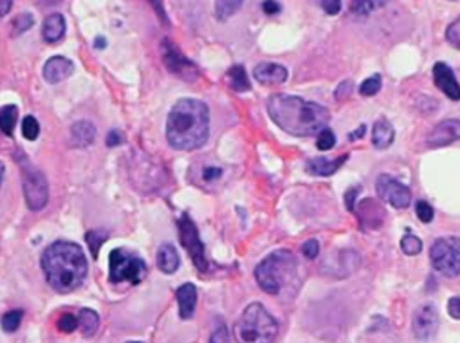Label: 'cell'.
<instances>
[{"label":"cell","mask_w":460,"mask_h":343,"mask_svg":"<svg viewBox=\"0 0 460 343\" xmlns=\"http://www.w3.org/2000/svg\"><path fill=\"white\" fill-rule=\"evenodd\" d=\"M321 7L327 16H337V13L341 12L342 4L339 2V0H329V2H321Z\"/></svg>","instance_id":"43"},{"label":"cell","mask_w":460,"mask_h":343,"mask_svg":"<svg viewBox=\"0 0 460 343\" xmlns=\"http://www.w3.org/2000/svg\"><path fill=\"white\" fill-rule=\"evenodd\" d=\"M74 70V62L67 59V57H52V59H48L47 64L43 65V79H45L48 83L55 85L72 76Z\"/></svg>","instance_id":"15"},{"label":"cell","mask_w":460,"mask_h":343,"mask_svg":"<svg viewBox=\"0 0 460 343\" xmlns=\"http://www.w3.org/2000/svg\"><path fill=\"white\" fill-rule=\"evenodd\" d=\"M67 32V22L62 13H50L42 25V37L47 43H57L64 38Z\"/></svg>","instance_id":"19"},{"label":"cell","mask_w":460,"mask_h":343,"mask_svg":"<svg viewBox=\"0 0 460 343\" xmlns=\"http://www.w3.org/2000/svg\"><path fill=\"white\" fill-rule=\"evenodd\" d=\"M439 312L437 308L430 303L420 306L414 312L413 317V332L414 337L420 342H427L432 338L439 330Z\"/></svg>","instance_id":"12"},{"label":"cell","mask_w":460,"mask_h":343,"mask_svg":"<svg viewBox=\"0 0 460 343\" xmlns=\"http://www.w3.org/2000/svg\"><path fill=\"white\" fill-rule=\"evenodd\" d=\"M394 138L396 132L389 120H377L374 127H372V144H374L377 149H386L394 143Z\"/></svg>","instance_id":"20"},{"label":"cell","mask_w":460,"mask_h":343,"mask_svg":"<svg viewBox=\"0 0 460 343\" xmlns=\"http://www.w3.org/2000/svg\"><path fill=\"white\" fill-rule=\"evenodd\" d=\"M253 76L256 81L261 85L273 86V85H281L288 80V70L284 69L283 65L273 64V62H266V64H259L254 66Z\"/></svg>","instance_id":"16"},{"label":"cell","mask_w":460,"mask_h":343,"mask_svg":"<svg viewBox=\"0 0 460 343\" xmlns=\"http://www.w3.org/2000/svg\"><path fill=\"white\" fill-rule=\"evenodd\" d=\"M210 343H231V340H230V332H228V328L225 325L218 327L216 330L211 333Z\"/></svg>","instance_id":"39"},{"label":"cell","mask_w":460,"mask_h":343,"mask_svg":"<svg viewBox=\"0 0 460 343\" xmlns=\"http://www.w3.org/2000/svg\"><path fill=\"white\" fill-rule=\"evenodd\" d=\"M434 83L447 98L459 101L460 100V83L455 79L452 69L444 62H437L432 70Z\"/></svg>","instance_id":"14"},{"label":"cell","mask_w":460,"mask_h":343,"mask_svg":"<svg viewBox=\"0 0 460 343\" xmlns=\"http://www.w3.org/2000/svg\"><path fill=\"white\" fill-rule=\"evenodd\" d=\"M77 327H79V318L72 315V313H64V315L59 318V322H57V328L64 333L75 332Z\"/></svg>","instance_id":"34"},{"label":"cell","mask_w":460,"mask_h":343,"mask_svg":"<svg viewBox=\"0 0 460 343\" xmlns=\"http://www.w3.org/2000/svg\"><path fill=\"white\" fill-rule=\"evenodd\" d=\"M364 132H366V127H364V124H362V127L359 129H356L354 133L349 134V139H359V138H362V136H364Z\"/></svg>","instance_id":"47"},{"label":"cell","mask_w":460,"mask_h":343,"mask_svg":"<svg viewBox=\"0 0 460 343\" xmlns=\"http://www.w3.org/2000/svg\"><path fill=\"white\" fill-rule=\"evenodd\" d=\"M347 158H349V154H342V156H337L336 159L313 158L306 163V169L309 175L313 176H332L347 161Z\"/></svg>","instance_id":"17"},{"label":"cell","mask_w":460,"mask_h":343,"mask_svg":"<svg viewBox=\"0 0 460 343\" xmlns=\"http://www.w3.org/2000/svg\"><path fill=\"white\" fill-rule=\"evenodd\" d=\"M445 38H447L450 45L460 50V18L450 23L447 32H445Z\"/></svg>","instance_id":"35"},{"label":"cell","mask_w":460,"mask_h":343,"mask_svg":"<svg viewBox=\"0 0 460 343\" xmlns=\"http://www.w3.org/2000/svg\"><path fill=\"white\" fill-rule=\"evenodd\" d=\"M72 144L77 148H86L95 141L96 129L90 122H77L72 127Z\"/></svg>","instance_id":"22"},{"label":"cell","mask_w":460,"mask_h":343,"mask_svg":"<svg viewBox=\"0 0 460 343\" xmlns=\"http://www.w3.org/2000/svg\"><path fill=\"white\" fill-rule=\"evenodd\" d=\"M162 50H163L164 65H167V69L172 71V74L181 76V80L193 81L196 79L198 76L196 66L193 65L172 42L163 40Z\"/></svg>","instance_id":"11"},{"label":"cell","mask_w":460,"mask_h":343,"mask_svg":"<svg viewBox=\"0 0 460 343\" xmlns=\"http://www.w3.org/2000/svg\"><path fill=\"white\" fill-rule=\"evenodd\" d=\"M449 315L455 318V320H460V297H452L447 303Z\"/></svg>","instance_id":"44"},{"label":"cell","mask_w":460,"mask_h":343,"mask_svg":"<svg viewBox=\"0 0 460 343\" xmlns=\"http://www.w3.org/2000/svg\"><path fill=\"white\" fill-rule=\"evenodd\" d=\"M178 229H180V240L183 248L188 250L193 262H195L196 269L205 272L208 269L206 255H205V244L201 243L200 233H198V227L190 214H183L178 221Z\"/></svg>","instance_id":"9"},{"label":"cell","mask_w":460,"mask_h":343,"mask_svg":"<svg viewBox=\"0 0 460 343\" xmlns=\"http://www.w3.org/2000/svg\"><path fill=\"white\" fill-rule=\"evenodd\" d=\"M22 317H23V310H11L7 312L6 315L2 317V328L6 333H12L16 332L18 327H21V322H22Z\"/></svg>","instance_id":"30"},{"label":"cell","mask_w":460,"mask_h":343,"mask_svg":"<svg viewBox=\"0 0 460 343\" xmlns=\"http://www.w3.org/2000/svg\"><path fill=\"white\" fill-rule=\"evenodd\" d=\"M430 260L437 272L447 277L460 275V238H440L430 248Z\"/></svg>","instance_id":"8"},{"label":"cell","mask_w":460,"mask_h":343,"mask_svg":"<svg viewBox=\"0 0 460 343\" xmlns=\"http://www.w3.org/2000/svg\"><path fill=\"white\" fill-rule=\"evenodd\" d=\"M176 301L180 307L181 320H190L193 313L196 310L198 302V291L193 284H183L176 291Z\"/></svg>","instance_id":"18"},{"label":"cell","mask_w":460,"mask_h":343,"mask_svg":"<svg viewBox=\"0 0 460 343\" xmlns=\"http://www.w3.org/2000/svg\"><path fill=\"white\" fill-rule=\"evenodd\" d=\"M94 47L99 48V50H101V48L106 47V40L103 37H96L95 42H94Z\"/></svg>","instance_id":"48"},{"label":"cell","mask_w":460,"mask_h":343,"mask_svg":"<svg viewBox=\"0 0 460 343\" xmlns=\"http://www.w3.org/2000/svg\"><path fill=\"white\" fill-rule=\"evenodd\" d=\"M273 122L293 136H314L327 128L329 110L301 96L276 93L266 103Z\"/></svg>","instance_id":"1"},{"label":"cell","mask_w":460,"mask_h":343,"mask_svg":"<svg viewBox=\"0 0 460 343\" xmlns=\"http://www.w3.org/2000/svg\"><path fill=\"white\" fill-rule=\"evenodd\" d=\"M263 11L264 13H268V16H276V13L281 12V4L278 2H273V0H268V2H263Z\"/></svg>","instance_id":"45"},{"label":"cell","mask_w":460,"mask_h":343,"mask_svg":"<svg viewBox=\"0 0 460 343\" xmlns=\"http://www.w3.org/2000/svg\"><path fill=\"white\" fill-rule=\"evenodd\" d=\"M110 272L108 279L111 284L130 282L140 284L147 277V264L138 254L130 252L127 249H113L108 257Z\"/></svg>","instance_id":"6"},{"label":"cell","mask_w":460,"mask_h":343,"mask_svg":"<svg viewBox=\"0 0 460 343\" xmlns=\"http://www.w3.org/2000/svg\"><path fill=\"white\" fill-rule=\"evenodd\" d=\"M228 80H230L231 88L236 91H248L251 88L249 79L248 75H246V70L243 65L231 66L230 71H228Z\"/></svg>","instance_id":"24"},{"label":"cell","mask_w":460,"mask_h":343,"mask_svg":"<svg viewBox=\"0 0 460 343\" xmlns=\"http://www.w3.org/2000/svg\"><path fill=\"white\" fill-rule=\"evenodd\" d=\"M334 144H336V134H334L332 129L331 128L322 129L318 136V143H316L318 149H321V151H329V149L334 148Z\"/></svg>","instance_id":"33"},{"label":"cell","mask_w":460,"mask_h":343,"mask_svg":"<svg viewBox=\"0 0 460 343\" xmlns=\"http://www.w3.org/2000/svg\"><path fill=\"white\" fill-rule=\"evenodd\" d=\"M415 211H417V217L424 224H429V222L434 219V207L430 206L429 202L419 201L417 204H415Z\"/></svg>","instance_id":"36"},{"label":"cell","mask_w":460,"mask_h":343,"mask_svg":"<svg viewBox=\"0 0 460 343\" xmlns=\"http://www.w3.org/2000/svg\"><path fill=\"white\" fill-rule=\"evenodd\" d=\"M157 265L163 274H175L180 267V255L172 244L159 245L157 252Z\"/></svg>","instance_id":"21"},{"label":"cell","mask_w":460,"mask_h":343,"mask_svg":"<svg viewBox=\"0 0 460 343\" xmlns=\"http://www.w3.org/2000/svg\"><path fill=\"white\" fill-rule=\"evenodd\" d=\"M241 6H243L241 2H216L215 16H216L218 21L225 22L231 16H235V13L241 8Z\"/></svg>","instance_id":"28"},{"label":"cell","mask_w":460,"mask_h":343,"mask_svg":"<svg viewBox=\"0 0 460 343\" xmlns=\"http://www.w3.org/2000/svg\"><path fill=\"white\" fill-rule=\"evenodd\" d=\"M18 110L16 105H6L0 110V129H2L6 136H12L13 128L17 123Z\"/></svg>","instance_id":"25"},{"label":"cell","mask_w":460,"mask_h":343,"mask_svg":"<svg viewBox=\"0 0 460 343\" xmlns=\"http://www.w3.org/2000/svg\"><path fill=\"white\" fill-rule=\"evenodd\" d=\"M303 254L306 259H316L319 255V243L316 239H309L303 244Z\"/></svg>","instance_id":"38"},{"label":"cell","mask_w":460,"mask_h":343,"mask_svg":"<svg viewBox=\"0 0 460 343\" xmlns=\"http://www.w3.org/2000/svg\"><path fill=\"white\" fill-rule=\"evenodd\" d=\"M127 343H143V342H127Z\"/></svg>","instance_id":"49"},{"label":"cell","mask_w":460,"mask_h":343,"mask_svg":"<svg viewBox=\"0 0 460 343\" xmlns=\"http://www.w3.org/2000/svg\"><path fill=\"white\" fill-rule=\"evenodd\" d=\"M79 325H80L82 335L85 338L94 337L100 327L99 313L91 310V308H82L79 313Z\"/></svg>","instance_id":"23"},{"label":"cell","mask_w":460,"mask_h":343,"mask_svg":"<svg viewBox=\"0 0 460 343\" xmlns=\"http://www.w3.org/2000/svg\"><path fill=\"white\" fill-rule=\"evenodd\" d=\"M210 136V110L195 98L178 100L167 120V139L178 151L201 148Z\"/></svg>","instance_id":"2"},{"label":"cell","mask_w":460,"mask_h":343,"mask_svg":"<svg viewBox=\"0 0 460 343\" xmlns=\"http://www.w3.org/2000/svg\"><path fill=\"white\" fill-rule=\"evenodd\" d=\"M381 86H382L381 75H372L369 79L362 81L359 86V93L362 96H374L381 91Z\"/></svg>","instance_id":"31"},{"label":"cell","mask_w":460,"mask_h":343,"mask_svg":"<svg viewBox=\"0 0 460 343\" xmlns=\"http://www.w3.org/2000/svg\"><path fill=\"white\" fill-rule=\"evenodd\" d=\"M33 25V17L30 16V13H21V16H18L16 21L12 22V35L13 37H18V35H22L23 32H27L28 28H32Z\"/></svg>","instance_id":"32"},{"label":"cell","mask_w":460,"mask_h":343,"mask_svg":"<svg viewBox=\"0 0 460 343\" xmlns=\"http://www.w3.org/2000/svg\"><path fill=\"white\" fill-rule=\"evenodd\" d=\"M223 175V169L221 168H213V166H208L201 171V178L205 182H213L216 181L218 178H221Z\"/></svg>","instance_id":"40"},{"label":"cell","mask_w":460,"mask_h":343,"mask_svg":"<svg viewBox=\"0 0 460 343\" xmlns=\"http://www.w3.org/2000/svg\"><path fill=\"white\" fill-rule=\"evenodd\" d=\"M13 4L12 2H9V0H4V2H0V13H2V16H7L9 11H11Z\"/></svg>","instance_id":"46"},{"label":"cell","mask_w":460,"mask_h":343,"mask_svg":"<svg viewBox=\"0 0 460 343\" xmlns=\"http://www.w3.org/2000/svg\"><path fill=\"white\" fill-rule=\"evenodd\" d=\"M376 191L382 201L389 202L396 209H408L413 201V192L409 187L389 175H381L377 178Z\"/></svg>","instance_id":"10"},{"label":"cell","mask_w":460,"mask_h":343,"mask_svg":"<svg viewBox=\"0 0 460 343\" xmlns=\"http://www.w3.org/2000/svg\"><path fill=\"white\" fill-rule=\"evenodd\" d=\"M233 333L238 343H271L278 337L279 325L263 303L253 302L236 320Z\"/></svg>","instance_id":"5"},{"label":"cell","mask_w":460,"mask_h":343,"mask_svg":"<svg viewBox=\"0 0 460 343\" xmlns=\"http://www.w3.org/2000/svg\"><path fill=\"white\" fill-rule=\"evenodd\" d=\"M298 260L288 249L271 252L254 269L256 282L266 293L278 296L291 280L296 277Z\"/></svg>","instance_id":"4"},{"label":"cell","mask_w":460,"mask_h":343,"mask_svg":"<svg viewBox=\"0 0 460 343\" xmlns=\"http://www.w3.org/2000/svg\"><path fill=\"white\" fill-rule=\"evenodd\" d=\"M85 239H86V244H89V248L91 250V255H94V259H96L99 257V250L101 248V244L108 239V234H106L105 231L95 229V231H89V233H86V236H85Z\"/></svg>","instance_id":"26"},{"label":"cell","mask_w":460,"mask_h":343,"mask_svg":"<svg viewBox=\"0 0 460 343\" xmlns=\"http://www.w3.org/2000/svg\"><path fill=\"white\" fill-rule=\"evenodd\" d=\"M22 134H23V138L28 139V141H35V139L38 138V134H40V124H38L35 117L28 115V117L23 118Z\"/></svg>","instance_id":"29"},{"label":"cell","mask_w":460,"mask_h":343,"mask_svg":"<svg viewBox=\"0 0 460 343\" xmlns=\"http://www.w3.org/2000/svg\"><path fill=\"white\" fill-rule=\"evenodd\" d=\"M382 4L379 2H352L351 8L352 12L357 13V16H367V13L372 12L374 7H381Z\"/></svg>","instance_id":"37"},{"label":"cell","mask_w":460,"mask_h":343,"mask_svg":"<svg viewBox=\"0 0 460 343\" xmlns=\"http://www.w3.org/2000/svg\"><path fill=\"white\" fill-rule=\"evenodd\" d=\"M455 141H460V120H444L435 124L427 136L430 148H442Z\"/></svg>","instance_id":"13"},{"label":"cell","mask_w":460,"mask_h":343,"mask_svg":"<svg viewBox=\"0 0 460 343\" xmlns=\"http://www.w3.org/2000/svg\"><path fill=\"white\" fill-rule=\"evenodd\" d=\"M123 139L125 138L120 129H111V132H108V134H106L105 141H106V146L115 148V146H118V144H122Z\"/></svg>","instance_id":"41"},{"label":"cell","mask_w":460,"mask_h":343,"mask_svg":"<svg viewBox=\"0 0 460 343\" xmlns=\"http://www.w3.org/2000/svg\"><path fill=\"white\" fill-rule=\"evenodd\" d=\"M40 267L48 285L60 293L77 291L89 274L84 250L70 240H57L48 245L42 254Z\"/></svg>","instance_id":"3"},{"label":"cell","mask_w":460,"mask_h":343,"mask_svg":"<svg viewBox=\"0 0 460 343\" xmlns=\"http://www.w3.org/2000/svg\"><path fill=\"white\" fill-rule=\"evenodd\" d=\"M359 192H361V186H356V187H351V190L346 192V196H344V202H346L347 209L352 212H354V202Z\"/></svg>","instance_id":"42"},{"label":"cell","mask_w":460,"mask_h":343,"mask_svg":"<svg viewBox=\"0 0 460 343\" xmlns=\"http://www.w3.org/2000/svg\"><path fill=\"white\" fill-rule=\"evenodd\" d=\"M400 249L405 255H417L422 250V240L417 236L409 233L400 239Z\"/></svg>","instance_id":"27"},{"label":"cell","mask_w":460,"mask_h":343,"mask_svg":"<svg viewBox=\"0 0 460 343\" xmlns=\"http://www.w3.org/2000/svg\"><path fill=\"white\" fill-rule=\"evenodd\" d=\"M22 169L23 196L30 211H42L48 202V182L42 171L33 166L26 156L18 158Z\"/></svg>","instance_id":"7"}]
</instances>
